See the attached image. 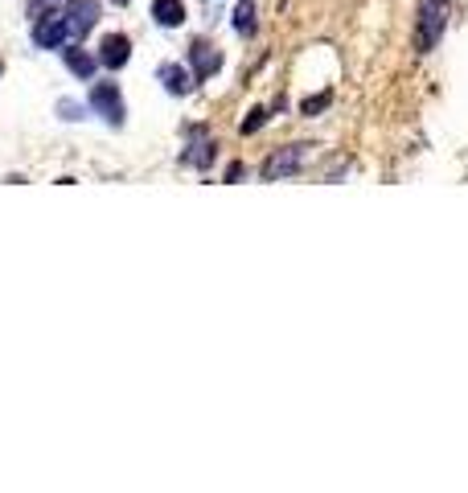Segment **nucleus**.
Instances as JSON below:
<instances>
[{"label":"nucleus","mask_w":468,"mask_h":493,"mask_svg":"<svg viewBox=\"0 0 468 493\" xmlns=\"http://www.w3.org/2000/svg\"><path fill=\"white\" fill-rule=\"evenodd\" d=\"M234 29L246 33V37L255 33V4H251V0H238V9H234Z\"/></svg>","instance_id":"11"},{"label":"nucleus","mask_w":468,"mask_h":493,"mask_svg":"<svg viewBox=\"0 0 468 493\" xmlns=\"http://www.w3.org/2000/svg\"><path fill=\"white\" fill-rule=\"evenodd\" d=\"M267 124V111L259 108V111H251V119H243V132H259Z\"/></svg>","instance_id":"14"},{"label":"nucleus","mask_w":468,"mask_h":493,"mask_svg":"<svg viewBox=\"0 0 468 493\" xmlns=\"http://www.w3.org/2000/svg\"><path fill=\"white\" fill-rule=\"evenodd\" d=\"M329 103H333V95L325 91V95H317V99H304V108H300V111H304V116H317V111H325Z\"/></svg>","instance_id":"13"},{"label":"nucleus","mask_w":468,"mask_h":493,"mask_svg":"<svg viewBox=\"0 0 468 493\" xmlns=\"http://www.w3.org/2000/svg\"><path fill=\"white\" fill-rule=\"evenodd\" d=\"M66 37H70V29H66V17H58V12L37 17V25H33V42L42 45V50H58Z\"/></svg>","instance_id":"5"},{"label":"nucleus","mask_w":468,"mask_h":493,"mask_svg":"<svg viewBox=\"0 0 468 493\" xmlns=\"http://www.w3.org/2000/svg\"><path fill=\"white\" fill-rule=\"evenodd\" d=\"M448 25V0H419V50H436Z\"/></svg>","instance_id":"1"},{"label":"nucleus","mask_w":468,"mask_h":493,"mask_svg":"<svg viewBox=\"0 0 468 493\" xmlns=\"http://www.w3.org/2000/svg\"><path fill=\"white\" fill-rule=\"evenodd\" d=\"M309 144H292V149H279L271 152L263 161V182H276V177H292V173L304 169V161H309Z\"/></svg>","instance_id":"2"},{"label":"nucleus","mask_w":468,"mask_h":493,"mask_svg":"<svg viewBox=\"0 0 468 493\" xmlns=\"http://www.w3.org/2000/svg\"><path fill=\"white\" fill-rule=\"evenodd\" d=\"M116 4H128V0H116Z\"/></svg>","instance_id":"15"},{"label":"nucleus","mask_w":468,"mask_h":493,"mask_svg":"<svg viewBox=\"0 0 468 493\" xmlns=\"http://www.w3.org/2000/svg\"><path fill=\"white\" fill-rule=\"evenodd\" d=\"M152 17H157L165 29H177V25L185 21V4L182 0H157V4H152Z\"/></svg>","instance_id":"9"},{"label":"nucleus","mask_w":468,"mask_h":493,"mask_svg":"<svg viewBox=\"0 0 468 493\" xmlns=\"http://www.w3.org/2000/svg\"><path fill=\"white\" fill-rule=\"evenodd\" d=\"M91 108H95L99 116L111 124V128H119V124H124V99H119V91L111 83H99L95 91H91Z\"/></svg>","instance_id":"4"},{"label":"nucleus","mask_w":468,"mask_h":493,"mask_svg":"<svg viewBox=\"0 0 468 493\" xmlns=\"http://www.w3.org/2000/svg\"><path fill=\"white\" fill-rule=\"evenodd\" d=\"M210 157H214V144L210 140H198V144L185 152V165H198V169H202V165H210Z\"/></svg>","instance_id":"12"},{"label":"nucleus","mask_w":468,"mask_h":493,"mask_svg":"<svg viewBox=\"0 0 468 493\" xmlns=\"http://www.w3.org/2000/svg\"><path fill=\"white\" fill-rule=\"evenodd\" d=\"M160 83H165L169 95H190V91H193V75L185 70V66H177V62L160 66Z\"/></svg>","instance_id":"8"},{"label":"nucleus","mask_w":468,"mask_h":493,"mask_svg":"<svg viewBox=\"0 0 468 493\" xmlns=\"http://www.w3.org/2000/svg\"><path fill=\"white\" fill-rule=\"evenodd\" d=\"M95 25H99V4L95 0H70V12H66V29H70V37L83 42Z\"/></svg>","instance_id":"3"},{"label":"nucleus","mask_w":468,"mask_h":493,"mask_svg":"<svg viewBox=\"0 0 468 493\" xmlns=\"http://www.w3.org/2000/svg\"><path fill=\"white\" fill-rule=\"evenodd\" d=\"M190 62H193V78H210L222 70V54H218L210 42H193Z\"/></svg>","instance_id":"7"},{"label":"nucleus","mask_w":468,"mask_h":493,"mask_svg":"<svg viewBox=\"0 0 468 493\" xmlns=\"http://www.w3.org/2000/svg\"><path fill=\"white\" fill-rule=\"evenodd\" d=\"M66 66H70L78 78H91V75H95V58L86 54V50H66Z\"/></svg>","instance_id":"10"},{"label":"nucleus","mask_w":468,"mask_h":493,"mask_svg":"<svg viewBox=\"0 0 468 493\" xmlns=\"http://www.w3.org/2000/svg\"><path fill=\"white\" fill-rule=\"evenodd\" d=\"M132 58V42L124 37V33H107L103 45H99V62L111 66V70H119V66H128Z\"/></svg>","instance_id":"6"}]
</instances>
